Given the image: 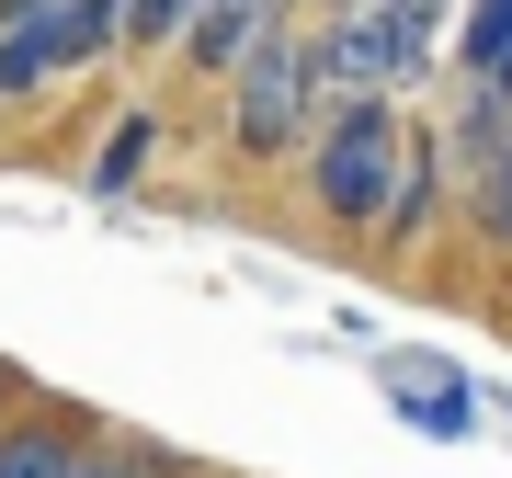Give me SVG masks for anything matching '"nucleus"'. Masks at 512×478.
I'll list each match as a JSON object with an SVG mask.
<instances>
[{
    "label": "nucleus",
    "mask_w": 512,
    "mask_h": 478,
    "mask_svg": "<svg viewBox=\"0 0 512 478\" xmlns=\"http://www.w3.org/2000/svg\"><path fill=\"white\" fill-rule=\"evenodd\" d=\"M410 126L421 114L399 92H342L308 137V205L319 228H376L387 194H399V160H410Z\"/></svg>",
    "instance_id": "f257e3e1"
},
{
    "label": "nucleus",
    "mask_w": 512,
    "mask_h": 478,
    "mask_svg": "<svg viewBox=\"0 0 512 478\" xmlns=\"http://www.w3.org/2000/svg\"><path fill=\"white\" fill-rule=\"evenodd\" d=\"M319 114H330V92H319V23H274V35L228 69V148L251 171L308 160Z\"/></svg>",
    "instance_id": "f03ea898"
},
{
    "label": "nucleus",
    "mask_w": 512,
    "mask_h": 478,
    "mask_svg": "<svg viewBox=\"0 0 512 478\" xmlns=\"http://www.w3.org/2000/svg\"><path fill=\"white\" fill-rule=\"evenodd\" d=\"M444 57V0H330L319 12V92H410Z\"/></svg>",
    "instance_id": "7ed1b4c3"
},
{
    "label": "nucleus",
    "mask_w": 512,
    "mask_h": 478,
    "mask_svg": "<svg viewBox=\"0 0 512 478\" xmlns=\"http://www.w3.org/2000/svg\"><path fill=\"white\" fill-rule=\"evenodd\" d=\"M126 57V0H35V12H0V103L46 92V80H80Z\"/></svg>",
    "instance_id": "20e7f679"
},
{
    "label": "nucleus",
    "mask_w": 512,
    "mask_h": 478,
    "mask_svg": "<svg viewBox=\"0 0 512 478\" xmlns=\"http://www.w3.org/2000/svg\"><path fill=\"white\" fill-rule=\"evenodd\" d=\"M456 171H467V228L512 251V92H478L456 103Z\"/></svg>",
    "instance_id": "39448f33"
},
{
    "label": "nucleus",
    "mask_w": 512,
    "mask_h": 478,
    "mask_svg": "<svg viewBox=\"0 0 512 478\" xmlns=\"http://www.w3.org/2000/svg\"><path fill=\"white\" fill-rule=\"evenodd\" d=\"M387 387H399V422L410 433H433V444L478 433V399H467V376L444 365V353H387Z\"/></svg>",
    "instance_id": "423d86ee"
},
{
    "label": "nucleus",
    "mask_w": 512,
    "mask_h": 478,
    "mask_svg": "<svg viewBox=\"0 0 512 478\" xmlns=\"http://www.w3.org/2000/svg\"><path fill=\"white\" fill-rule=\"evenodd\" d=\"M285 23V0H205V12L183 23V69H205V80H228L239 57H251L262 35Z\"/></svg>",
    "instance_id": "0eeeda50"
},
{
    "label": "nucleus",
    "mask_w": 512,
    "mask_h": 478,
    "mask_svg": "<svg viewBox=\"0 0 512 478\" xmlns=\"http://www.w3.org/2000/svg\"><path fill=\"white\" fill-rule=\"evenodd\" d=\"M433 205H444V126H410V160H399V194H387L376 239H387V251H410V239L433 228Z\"/></svg>",
    "instance_id": "6e6552de"
},
{
    "label": "nucleus",
    "mask_w": 512,
    "mask_h": 478,
    "mask_svg": "<svg viewBox=\"0 0 512 478\" xmlns=\"http://www.w3.org/2000/svg\"><path fill=\"white\" fill-rule=\"evenodd\" d=\"M160 137H171V114L160 103H126L103 126V148H92V194H137V171L160 160Z\"/></svg>",
    "instance_id": "1a4fd4ad"
},
{
    "label": "nucleus",
    "mask_w": 512,
    "mask_h": 478,
    "mask_svg": "<svg viewBox=\"0 0 512 478\" xmlns=\"http://www.w3.org/2000/svg\"><path fill=\"white\" fill-rule=\"evenodd\" d=\"M456 80L512 92V0H467L456 12Z\"/></svg>",
    "instance_id": "9d476101"
},
{
    "label": "nucleus",
    "mask_w": 512,
    "mask_h": 478,
    "mask_svg": "<svg viewBox=\"0 0 512 478\" xmlns=\"http://www.w3.org/2000/svg\"><path fill=\"white\" fill-rule=\"evenodd\" d=\"M92 456H80V433L57 422H0V478H80Z\"/></svg>",
    "instance_id": "9b49d317"
},
{
    "label": "nucleus",
    "mask_w": 512,
    "mask_h": 478,
    "mask_svg": "<svg viewBox=\"0 0 512 478\" xmlns=\"http://www.w3.org/2000/svg\"><path fill=\"white\" fill-rule=\"evenodd\" d=\"M205 12V0H126V46L137 57H183V23Z\"/></svg>",
    "instance_id": "f8f14e48"
},
{
    "label": "nucleus",
    "mask_w": 512,
    "mask_h": 478,
    "mask_svg": "<svg viewBox=\"0 0 512 478\" xmlns=\"http://www.w3.org/2000/svg\"><path fill=\"white\" fill-rule=\"evenodd\" d=\"M80 478H137V467H103V456H92V467H80Z\"/></svg>",
    "instance_id": "ddd939ff"
},
{
    "label": "nucleus",
    "mask_w": 512,
    "mask_h": 478,
    "mask_svg": "<svg viewBox=\"0 0 512 478\" xmlns=\"http://www.w3.org/2000/svg\"><path fill=\"white\" fill-rule=\"evenodd\" d=\"M0 399H12V376H0Z\"/></svg>",
    "instance_id": "4468645a"
}]
</instances>
